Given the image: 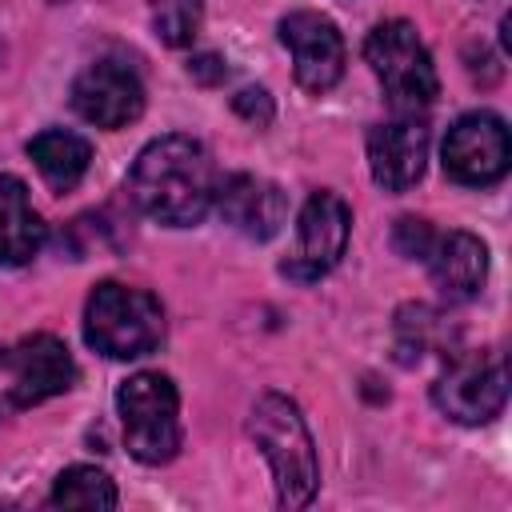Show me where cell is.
Returning <instances> with one entry per match:
<instances>
[{
    "instance_id": "1",
    "label": "cell",
    "mask_w": 512,
    "mask_h": 512,
    "mask_svg": "<svg viewBox=\"0 0 512 512\" xmlns=\"http://www.w3.org/2000/svg\"><path fill=\"white\" fill-rule=\"evenodd\" d=\"M128 192L152 220L168 228H188L200 224L208 204L216 200V172L200 140L172 132L152 140L136 156L128 172Z\"/></svg>"
},
{
    "instance_id": "2",
    "label": "cell",
    "mask_w": 512,
    "mask_h": 512,
    "mask_svg": "<svg viewBox=\"0 0 512 512\" xmlns=\"http://www.w3.org/2000/svg\"><path fill=\"white\" fill-rule=\"evenodd\" d=\"M248 432L272 468L280 508H304L316 492L320 464L300 408L280 392H264L248 416Z\"/></svg>"
},
{
    "instance_id": "3",
    "label": "cell",
    "mask_w": 512,
    "mask_h": 512,
    "mask_svg": "<svg viewBox=\"0 0 512 512\" xmlns=\"http://www.w3.org/2000/svg\"><path fill=\"white\" fill-rule=\"evenodd\" d=\"M84 340L108 360L148 356L164 340V308L144 288L104 280L84 304Z\"/></svg>"
},
{
    "instance_id": "4",
    "label": "cell",
    "mask_w": 512,
    "mask_h": 512,
    "mask_svg": "<svg viewBox=\"0 0 512 512\" xmlns=\"http://www.w3.org/2000/svg\"><path fill=\"white\" fill-rule=\"evenodd\" d=\"M116 408L124 420L128 452L140 464H168L180 448V396L160 372H136L120 384Z\"/></svg>"
},
{
    "instance_id": "5",
    "label": "cell",
    "mask_w": 512,
    "mask_h": 512,
    "mask_svg": "<svg viewBox=\"0 0 512 512\" xmlns=\"http://www.w3.org/2000/svg\"><path fill=\"white\" fill-rule=\"evenodd\" d=\"M364 56H368L376 80L384 84V92L396 108L432 104L440 80H436V68H432V56H428L424 40L416 36V28L408 20L376 24L364 40Z\"/></svg>"
},
{
    "instance_id": "6",
    "label": "cell",
    "mask_w": 512,
    "mask_h": 512,
    "mask_svg": "<svg viewBox=\"0 0 512 512\" xmlns=\"http://www.w3.org/2000/svg\"><path fill=\"white\" fill-rule=\"evenodd\" d=\"M432 400L444 416L460 424H484L492 420L508 400V372L504 356L496 348H476L456 356L444 376L432 384Z\"/></svg>"
},
{
    "instance_id": "7",
    "label": "cell",
    "mask_w": 512,
    "mask_h": 512,
    "mask_svg": "<svg viewBox=\"0 0 512 512\" xmlns=\"http://www.w3.org/2000/svg\"><path fill=\"white\" fill-rule=\"evenodd\" d=\"M0 364L12 376L0 412L32 408V404H40L48 396L68 392L72 380H76V364H72L68 348L48 332H36V336H24V340L0 348Z\"/></svg>"
},
{
    "instance_id": "8",
    "label": "cell",
    "mask_w": 512,
    "mask_h": 512,
    "mask_svg": "<svg viewBox=\"0 0 512 512\" xmlns=\"http://www.w3.org/2000/svg\"><path fill=\"white\" fill-rule=\"evenodd\" d=\"M512 144L508 128L492 112H468L460 116L444 136V172L456 184H496L508 172Z\"/></svg>"
},
{
    "instance_id": "9",
    "label": "cell",
    "mask_w": 512,
    "mask_h": 512,
    "mask_svg": "<svg viewBox=\"0 0 512 512\" xmlns=\"http://www.w3.org/2000/svg\"><path fill=\"white\" fill-rule=\"evenodd\" d=\"M72 108L96 128H124L144 112V84L120 60H96L72 80Z\"/></svg>"
},
{
    "instance_id": "10",
    "label": "cell",
    "mask_w": 512,
    "mask_h": 512,
    "mask_svg": "<svg viewBox=\"0 0 512 512\" xmlns=\"http://www.w3.org/2000/svg\"><path fill=\"white\" fill-rule=\"evenodd\" d=\"M280 40L292 52V68L300 88L328 92L344 76V40L336 24L320 12H288L280 20Z\"/></svg>"
},
{
    "instance_id": "11",
    "label": "cell",
    "mask_w": 512,
    "mask_h": 512,
    "mask_svg": "<svg viewBox=\"0 0 512 512\" xmlns=\"http://www.w3.org/2000/svg\"><path fill=\"white\" fill-rule=\"evenodd\" d=\"M348 228L352 212L336 192H312L304 212H300V248L284 264L288 276L296 280H316L324 276L348 248Z\"/></svg>"
},
{
    "instance_id": "12",
    "label": "cell",
    "mask_w": 512,
    "mask_h": 512,
    "mask_svg": "<svg viewBox=\"0 0 512 512\" xmlns=\"http://www.w3.org/2000/svg\"><path fill=\"white\" fill-rule=\"evenodd\" d=\"M428 160V128L416 120H392L368 132V164L372 180L384 192H404L424 176Z\"/></svg>"
},
{
    "instance_id": "13",
    "label": "cell",
    "mask_w": 512,
    "mask_h": 512,
    "mask_svg": "<svg viewBox=\"0 0 512 512\" xmlns=\"http://www.w3.org/2000/svg\"><path fill=\"white\" fill-rule=\"evenodd\" d=\"M216 204H220V216L252 236V240H268L280 232L284 224V212H288V200L284 192L272 184V180H260V176H248V172H236L228 176L220 188H216Z\"/></svg>"
},
{
    "instance_id": "14",
    "label": "cell",
    "mask_w": 512,
    "mask_h": 512,
    "mask_svg": "<svg viewBox=\"0 0 512 512\" xmlns=\"http://www.w3.org/2000/svg\"><path fill=\"white\" fill-rule=\"evenodd\" d=\"M428 268H432V280L436 288L448 296V300H472L488 276V248L472 236V232H448V236H436L432 248H428Z\"/></svg>"
},
{
    "instance_id": "15",
    "label": "cell",
    "mask_w": 512,
    "mask_h": 512,
    "mask_svg": "<svg viewBox=\"0 0 512 512\" xmlns=\"http://www.w3.org/2000/svg\"><path fill=\"white\" fill-rule=\"evenodd\" d=\"M44 248V220L28 204V188L16 176H0V264H28Z\"/></svg>"
},
{
    "instance_id": "16",
    "label": "cell",
    "mask_w": 512,
    "mask_h": 512,
    "mask_svg": "<svg viewBox=\"0 0 512 512\" xmlns=\"http://www.w3.org/2000/svg\"><path fill=\"white\" fill-rule=\"evenodd\" d=\"M28 156L36 160L40 176H44V180H48L56 192H64V188L80 184V176L88 172L92 148H88V140H84V136H76V132H64V128H48V132L32 136V144H28Z\"/></svg>"
},
{
    "instance_id": "17",
    "label": "cell",
    "mask_w": 512,
    "mask_h": 512,
    "mask_svg": "<svg viewBox=\"0 0 512 512\" xmlns=\"http://www.w3.org/2000/svg\"><path fill=\"white\" fill-rule=\"evenodd\" d=\"M116 500H120L116 484L100 468H88V464L64 468L48 496V504H56V508H116Z\"/></svg>"
},
{
    "instance_id": "18",
    "label": "cell",
    "mask_w": 512,
    "mask_h": 512,
    "mask_svg": "<svg viewBox=\"0 0 512 512\" xmlns=\"http://www.w3.org/2000/svg\"><path fill=\"white\" fill-rule=\"evenodd\" d=\"M152 28L168 48H184L196 40L204 20V0H148Z\"/></svg>"
},
{
    "instance_id": "19",
    "label": "cell",
    "mask_w": 512,
    "mask_h": 512,
    "mask_svg": "<svg viewBox=\"0 0 512 512\" xmlns=\"http://www.w3.org/2000/svg\"><path fill=\"white\" fill-rule=\"evenodd\" d=\"M432 240H436V232H432V224L420 220V216H400L396 228H392V244H396V252L408 256V260H424L428 248H432Z\"/></svg>"
},
{
    "instance_id": "20",
    "label": "cell",
    "mask_w": 512,
    "mask_h": 512,
    "mask_svg": "<svg viewBox=\"0 0 512 512\" xmlns=\"http://www.w3.org/2000/svg\"><path fill=\"white\" fill-rule=\"evenodd\" d=\"M232 108H236V116H244V120L256 124V128H264V124L272 120V96H268L264 88H244V92H236V96H232Z\"/></svg>"
},
{
    "instance_id": "21",
    "label": "cell",
    "mask_w": 512,
    "mask_h": 512,
    "mask_svg": "<svg viewBox=\"0 0 512 512\" xmlns=\"http://www.w3.org/2000/svg\"><path fill=\"white\" fill-rule=\"evenodd\" d=\"M188 76H192V80H200V84H220V80L228 76V68H224V60H220V56L204 52V56L188 60Z\"/></svg>"
}]
</instances>
